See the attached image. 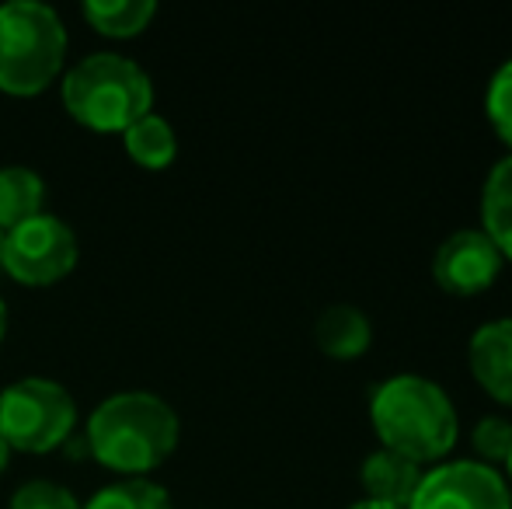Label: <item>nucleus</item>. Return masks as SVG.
Segmentation results:
<instances>
[{
  "label": "nucleus",
  "mask_w": 512,
  "mask_h": 509,
  "mask_svg": "<svg viewBox=\"0 0 512 509\" xmlns=\"http://www.w3.org/2000/svg\"><path fill=\"white\" fill-rule=\"evenodd\" d=\"M471 443L478 450L481 464H488V468L506 464L512 450V422L506 415H481L471 429Z\"/></svg>",
  "instance_id": "obj_17"
},
{
  "label": "nucleus",
  "mask_w": 512,
  "mask_h": 509,
  "mask_svg": "<svg viewBox=\"0 0 512 509\" xmlns=\"http://www.w3.org/2000/svg\"><path fill=\"white\" fill-rule=\"evenodd\" d=\"M408 509H512V492L488 464L446 461L425 471Z\"/></svg>",
  "instance_id": "obj_7"
},
{
  "label": "nucleus",
  "mask_w": 512,
  "mask_h": 509,
  "mask_svg": "<svg viewBox=\"0 0 512 509\" xmlns=\"http://www.w3.org/2000/svg\"><path fill=\"white\" fill-rule=\"evenodd\" d=\"M7 461H11V447L4 443V436H0V471L7 468Z\"/></svg>",
  "instance_id": "obj_21"
},
{
  "label": "nucleus",
  "mask_w": 512,
  "mask_h": 509,
  "mask_svg": "<svg viewBox=\"0 0 512 509\" xmlns=\"http://www.w3.org/2000/svg\"><path fill=\"white\" fill-rule=\"evenodd\" d=\"M422 475H425V468L411 464L408 457L394 454V450L380 447L363 461L366 499H377V503L408 509L411 499H415V492H418V485H422Z\"/></svg>",
  "instance_id": "obj_10"
},
{
  "label": "nucleus",
  "mask_w": 512,
  "mask_h": 509,
  "mask_svg": "<svg viewBox=\"0 0 512 509\" xmlns=\"http://www.w3.org/2000/svg\"><path fill=\"white\" fill-rule=\"evenodd\" d=\"M467 363H471L474 381L485 387L495 401L512 405V318L485 321L471 335Z\"/></svg>",
  "instance_id": "obj_9"
},
{
  "label": "nucleus",
  "mask_w": 512,
  "mask_h": 509,
  "mask_svg": "<svg viewBox=\"0 0 512 509\" xmlns=\"http://www.w3.org/2000/svg\"><path fill=\"white\" fill-rule=\"evenodd\" d=\"M4 332H7V307H4V300H0V342H4Z\"/></svg>",
  "instance_id": "obj_22"
},
{
  "label": "nucleus",
  "mask_w": 512,
  "mask_h": 509,
  "mask_svg": "<svg viewBox=\"0 0 512 509\" xmlns=\"http://www.w3.org/2000/svg\"><path fill=\"white\" fill-rule=\"evenodd\" d=\"M63 105L81 126L98 133H126L150 116L154 84L147 70L115 53H95L63 77Z\"/></svg>",
  "instance_id": "obj_3"
},
{
  "label": "nucleus",
  "mask_w": 512,
  "mask_h": 509,
  "mask_svg": "<svg viewBox=\"0 0 512 509\" xmlns=\"http://www.w3.org/2000/svg\"><path fill=\"white\" fill-rule=\"evenodd\" d=\"M345 509H401V506H387V503H377V499H359V503H352Z\"/></svg>",
  "instance_id": "obj_20"
},
{
  "label": "nucleus",
  "mask_w": 512,
  "mask_h": 509,
  "mask_svg": "<svg viewBox=\"0 0 512 509\" xmlns=\"http://www.w3.org/2000/svg\"><path fill=\"white\" fill-rule=\"evenodd\" d=\"M67 60V28L39 0L0 7V91L32 98L60 77Z\"/></svg>",
  "instance_id": "obj_4"
},
{
  "label": "nucleus",
  "mask_w": 512,
  "mask_h": 509,
  "mask_svg": "<svg viewBox=\"0 0 512 509\" xmlns=\"http://www.w3.org/2000/svg\"><path fill=\"white\" fill-rule=\"evenodd\" d=\"M502 262L499 248L488 241L485 231H453L432 255V279L450 297H474L485 293L499 279Z\"/></svg>",
  "instance_id": "obj_8"
},
{
  "label": "nucleus",
  "mask_w": 512,
  "mask_h": 509,
  "mask_svg": "<svg viewBox=\"0 0 512 509\" xmlns=\"http://www.w3.org/2000/svg\"><path fill=\"white\" fill-rule=\"evenodd\" d=\"M77 405L70 391L46 377H25L0 391V436L21 454H49L70 436Z\"/></svg>",
  "instance_id": "obj_5"
},
{
  "label": "nucleus",
  "mask_w": 512,
  "mask_h": 509,
  "mask_svg": "<svg viewBox=\"0 0 512 509\" xmlns=\"http://www.w3.org/2000/svg\"><path fill=\"white\" fill-rule=\"evenodd\" d=\"M157 4L154 0H88L84 18L112 39H133L154 21Z\"/></svg>",
  "instance_id": "obj_14"
},
{
  "label": "nucleus",
  "mask_w": 512,
  "mask_h": 509,
  "mask_svg": "<svg viewBox=\"0 0 512 509\" xmlns=\"http://www.w3.org/2000/svg\"><path fill=\"white\" fill-rule=\"evenodd\" d=\"M314 342L331 360H356L370 349L373 325L356 304H331L317 314Z\"/></svg>",
  "instance_id": "obj_11"
},
{
  "label": "nucleus",
  "mask_w": 512,
  "mask_h": 509,
  "mask_svg": "<svg viewBox=\"0 0 512 509\" xmlns=\"http://www.w3.org/2000/svg\"><path fill=\"white\" fill-rule=\"evenodd\" d=\"M77 265V238L60 217L25 220L14 231L4 234V252H0V269L21 286H53L70 276Z\"/></svg>",
  "instance_id": "obj_6"
},
{
  "label": "nucleus",
  "mask_w": 512,
  "mask_h": 509,
  "mask_svg": "<svg viewBox=\"0 0 512 509\" xmlns=\"http://www.w3.org/2000/svg\"><path fill=\"white\" fill-rule=\"evenodd\" d=\"M370 422L384 450L408 457L411 464H439L457 447V408L436 381L418 374L387 377L373 387Z\"/></svg>",
  "instance_id": "obj_1"
},
{
  "label": "nucleus",
  "mask_w": 512,
  "mask_h": 509,
  "mask_svg": "<svg viewBox=\"0 0 512 509\" xmlns=\"http://www.w3.org/2000/svg\"><path fill=\"white\" fill-rule=\"evenodd\" d=\"M178 447V415L150 391L102 401L88 422V450L119 475H147Z\"/></svg>",
  "instance_id": "obj_2"
},
{
  "label": "nucleus",
  "mask_w": 512,
  "mask_h": 509,
  "mask_svg": "<svg viewBox=\"0 0 512 509\" xmlns=\"http://www.w3.org/2000/svg\"><path fill=\"white\" fill-rule=\"evenodd\" d=\"M81 509H171V496L157 482L129 478V482L108 485L98 496H91V503Z\"/></svg>",
  "instance_id": "obj_16"
},
{
  "label": "nucleus",
  "mask_w": 512,
  "mask_h": 509,
  "mask_svg": "<svg viewBox=\"0 0 512 509\" xmlns=\"http://www.w3.org/2000/svg\"><path fill=\"white\" fill-rule=\"evenodd\" d=\"M126 150L136 164L150 171H161L175 161L178 154V140H175V129H171L168 119L161 116H143L140 123H133L126 129Z\"/></svg>",
  "instance_id": "obj_15"
},
{
  "label": "nucleus",
  "mask_w": 512,
  "mask_h": 509,
  "mask_svg": "<svg viewBox=\"0 0 512 509\" xmlns=\"http://www.w3.org/2000/svg\"><path fill=\"white\" fill-rule=\"evenodd\" d=\"M485 112H488V123L499 133V140L512 150V60L502 63L492 74V81H488Z\"/></svg>",
  "instance_id": "obj_18"
},
{
  "label": "nucleus",
  "mask_w": 512,
  "mask_h": 509,
  "mask_svg": "<svg viewBox=\"0 0 512 509\" xmlns=\"http://www.w3.org/2000/svg\"><path fill=\"white\" fill-rule=\"evenodd\" d=\"M481 231L502 258H512V154L492 164L481 189Z\"/></svg>",
  "instance_id": "obj_12"
},
{
  "label": "nucleus",
  "mask_w": 512,
  "mask_h": 509,
  "mask_svg": "<svg viewBox=\"0 0 512 509\" xmlns=\"http://www.w3.org/2000/svg\"><path fill=\"white\" fill-rule=\"evenodd\" d=\"M0 252H4V231H0Z\"/></svg>",
  "instance_id": "obj_24"
},
{
  "label": "nucleus",
  "mask_w": 512,
  "mask_h": 509,
  "mask_svg": "<svg viewBox=\"0 0 512 509\" xmlns=\"http://www.w3.org/2000/svg\"><path fill=\"white\" fill-rule=\"evenodd\" d=\"M46 203V182L32 168H0V231H14L25 220L39 217Z\"/></svg>",
  "instance_id": "obj_13"
},
{
  "label": "nucleus",
  "mask_w": 512,
  "mask_h": 509,
  "mask_svg": "<svg viewBox=\"0 0 512 509\" xmlns=\"http://www.w3.org/2000/svg\"><path fill=\"white\" fill-rule=\"evenodd\" d=\"M11 509H81L77 496L56 482H25L11 499Z\"/></svg>",
  "instance_id": "obj_19"
},
{
  "label": "nucleus",
  "mask_w": 512,
  "mask_h": 509,
  "mask_svg": "<svg viewBox=\"0 0 512 509\" xmlns=\"http://www.w3.org/2000/svg\"><path fill=\"white\" fill-rule=\"evenodd\" d=\"M506 471H509V478H512V450H509V461H506Z\"/></svg>",
  "instance_id": "obj_23"
}]
</instances>
